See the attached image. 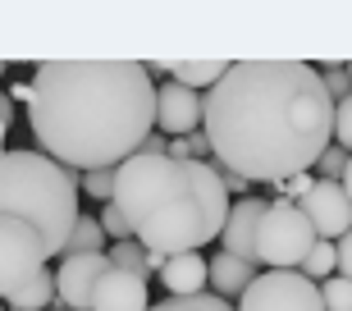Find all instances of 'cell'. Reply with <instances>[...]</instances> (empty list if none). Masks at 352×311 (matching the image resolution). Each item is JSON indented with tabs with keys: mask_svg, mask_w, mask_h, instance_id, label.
Listing matches in <instances>:
<instances>
[{
	"mask_svg": "<svg viewBox=\"0 0 352 311\" xmlns=\"http://www.w3.org/2000/svg\"><path fill=\"white\" fill-rule=\"evenodd\" d=\"M51 298H60V293H55V270L46 266V270H41L37 279H28L5 307L10 311H51Z\"/></svg>",
	"mask_w": 352,
	"mask_h": 311,
	"instance_id": "16",
	"label": "cell"
},
{
	"mask_svg": "<svg viewBox=\"0 0 352 311\" xmlns=\"http://www.w3.org/2000/svg\"><path fill=\"white\" fill-rule=\"evenodd\" d=\"M238 311H325V298L302 270H265L238 298Z\"/></svg>",
	"mask_w": 352,
	"mask_h": 311,
	"instance_id": "7",
	"label": "cell"
},
{
	"mask_svg": "<svg viewBox=\"0 0 352 311\" xmlns=\"http://www.w3.org/2000/svg\"><path fill=\"white\" fill-rule=\"evenodd\" d=\"M316 179H320V174H293V179L288 183H279V188H284V197L288 202H298V197H307L316 188Z\"/></svg>",
	"mask_w": 352,
	"mask_h": 311,
	"instance_id": "26",
	"label": "cell"
},
{
	"mask_svg": "<svg viewBox=\"0 0 352 311\" xmlns=\"http://www.w3.org/2000/svg\"><path fill=\"white\" fill-rule=\"evenodd\" d=\"M96 220H101L105 238H115V243H129V238H133V224H129V215H124V211H119L115 202H110V206H101V215H96Z\"/></svg>",
	"mask_w": 352,
	"mask_h": 311,
	"instance_id": "21",
	"label": "cell"
},
{
	"mask_svg": "<svg viewBox=\"0 0 352 311\" xmlns=\"http://www.w3.org/2000/svg\"><path fill=\"white\" fill-rule=\"evenodd\" d=\"M343 188H348V197H352V156H348V174H343Z\"/></svg>",
	"mask_w": 352,
	"mask_h": 311,
	"instance_id": "29",
	"label": "cell"
},
{
	"mask_svg": "<svg viewBox=\"0 0 352 311\" xmlns=\"http://www.w3.org/2000/svg\"><path fill=\"white\" fill-rule=\"evenodd\" d=\"M307 211V220H311L316 238H325V243H339L343 233L352 229V197L343 183L334 179H316V188L298 202Z\"/></svg>",
	"mask_w": 352,
	"mask_h": 311,
	"instance_id": "8",
	"label": "cell"
},
{
	"mask_svg": "<svg viewBox=\"0 0 352 311\" xmlns=\"http://www.w3.org/2000/svg\"><path fill=\"white\" fill-rule=\"evenodd\" d=\"M51 311H55V307H51ZM60 311H65V307H60Z\"/></svg>",
	"mask_w": 352,
	"mask_h": 311,
	"instance_id": "34",
	"label": "cell"
},
{
	"mask_svg": "<svg viewBox=\"0 0 352 311\" xmlns=\"http://www.w3.org/2000/svg\"><path fill=\"white\" fill-rule=\"evenodd\" d=\"M110 270V257H60L55 266V293L65 302V311H91V293L96 279Z\"/></svg>",
	"mask_w": 352,
	"mask_h": 311,
	"instance_id": "9",
	"label": "cell"
},
{
	"mask_svg": "<svg viewBox=\"0 0 352 311\" xmlns=\"http://www.w3.org/2000/svg\"><path fill=\"white\" fill-rule=\"evenodd\" d=\"M224 188L238 193V197H248V179H243V174H224Z\"/></svg>",
	"mask_w": 352,
	"mask_h": 311,
	"instance_id": "28",
	"label": "cell"
},
{
	"mask_svg": "<svg viewBox=\"0 0 352 311\" xmlns=\"http://www.w3.org/2000/svg\"><path fill=\"white\" fill-rule=\"evenodd\" d=\"M91 311H151L146 298V275L129 270V266H115L96 279V293H91Z\"/></svg>",
	"mask_w": 352,
	"mask_h": 311,
	"instance_id": "10",
	"label": "cell"
},
{
	"mask_svg": "<svg viewBox=\"0 0 352 311\" xmlns=\"http://www.w3.org/2000/svg\"><path fill=\"white\" fill-rule=\"evenodd\" d=\"M160 284L170 298H197V293H210V261L201 252H183L170 257L160 266Z\"/></svg>",
	"mask_w": 352,
	"mask_h": 311,
	"instance_id": "13",
	"label": "cell"
},
{
	"mask_svg": "<svg viewBox=\"0 0 352 311\" xmlns=\"http://www.w3.org/2000/svg\"><path fill=\"white\" fill-rule=\"evenodd\" d=\"M46 266H51V252L41 243V233L19 215H0V302H10Z\"/></svg>",
	"mask_w": 352,
	"mask_h": 311,
	"instance_id": "6",
	"label": "cell"
},
{
	"mask_svg": "<svg viewBox=\"0 0 352 311\" xmlns=\"http://www.w3.org/2000/svg\"><path fill=\"white\" fill-rule=\"evenodd\" d=\"M348 78H352V65H348Z\"/></svg>",
	"mask_w": 352,
	"mask_h": 311,
	"instance_id": "31",
	"label": "cell"
},
{
	"mask_svg": "<svg viewBox=\"0 0 352 311\" xmlns=\"http://www.w3.org/2000/svg\"><path fill=\"white\" fill-rule=\"evenodd\" d=\"M265 206H270V202H261V197H238V202H234L229 220H224V233H220V243H224L229 257L256 266V229H261Z\"/></svg>",
	"mask_w": 352,
	"mask_h": 311,
	"instance_id": "12",
	"label": "cell"
},
{
	"mask_svg": "<svg viewBox=\"0 0 352 311\" xmlns=\"http://www.w3.org/2000/svg\"><path fill=\"white\" fill-rule=\"evenodd\" d=\"M252 261H238V257H229V252H220V257H210V288H215V298H224V302H234V298H243L252 288Z\"/></svg>",
	"mask_w": 352,
	"mask_h": 311,
	"instance_id": "14",
	"label": "cell"
},
{
	"mask_svg": "<svg viewBox=\"0 0 352 311\" xmlns=\"http://www.w3.org/2000/svg\"><path fill=\"white\" fill-rule=\"evenodd\" d=\"M101 252H110V247H105V229H101V220L82 215L78 229H74V238H69V252H65V257H101Z\"/></svg>",
	"mask_w": 352,
	"mask_h": 311,
	"instance_id": "17",
	"label": "cell"
},
{
	"mask_svg": "<svg viewBox=\"0 0 352 311\" xmlns=\"http://www.w3.org/2000/svg\"><path fill=\"white\" fill-rule=\"evenodd\" d=\"M110 202L129 215L133 238L142 243L151 270H160L170 257L215 243L234 211L220 169H210L206 160H174L151 151L129 156L115 169Z\"/></svg>",
	"mask_w": 352,
	"mask_h": 311,
	"instance_id": "3",
	"label": "cell"
},
{
	"mask_svg": "<svg viewBox=\"0 0 352 311\" xmlns=\"http://www.w3.org/2000/svg\"><path fill=\"white\" fill-rule=\"evenodd\" d=\"M224 74H229V60H179V65H170V78H174V83H183L188 92L220 87Z\"/></svg>",
	"mask_w": 352,
	"mask_h": 311,
	"instance_id": "15",
	"label": "cell"
},
{
	"mask_svg": "<svg viewBox=\"0 0 352 311\" xmlns=\"http://www.w3.org/2000/svg\"><path fill=\"white\" fill-rule=\"evenodd\" d=\"M0 78H5V69H0Z\"/></svg>",
	"mask_w": 352,
	"mask_h": 311,
	"instance_id": "32",
	"label": "cell"
},
{
	"mask_svg": "<svg viewBox=\"0 0 352 311\" xmlns=\"http://www.w3.org/2000/svg\"><path fill=\"white\" fill-rule=\"evenodd\" d=\"M320 298H325V311H352V279L329 275L325 284H320Z\"/></svg>",
	"mask_w": 352,
	"mask_h": 311,
	"instance_id": "20",
	"label": "cell"
},
{
	"mask_svg": "<svg viewBox=\"0 0 352 311\" xmlns=\"http://www.w3.org/2000/svg\"><path fill=\"white\" fill-rule=\"evenodd\" d=\"M334 270H339V247L325 243V238H316V247L307 252V261H302V275H307V279H316V284H325Z\"/></svg>",
	"mask_w": 352,
	"mask_h": 311,
	"instance_id": "18",
	"label": "cell"
},
{
	"mask_svg": "<svg viewBox=\"0 0 352 311\" xmlns=\"http://www.w3.org/2000/svg\"><path fill=\"white\" fill-rule=\"evenodd\" d=\"M156 96L138 60H46L32 69L28 129L65 169H119L151 142Z\"/></svg>",
	"mask_w": 352,
	"mask_h": 311,
	"instance_id": "2",
	"label": "cell"
},
{
	"mask_svg": "<svg viewBox=\"0 0 352 311\" xmlns=\"http://www.w3.org/2000/svg\"><path fill=\"white\" fill-rule=\"evenodd\" d=\"M151 311H234V302L215 298V293H197V298H160Z\"/></svg>",
	"mask_w": 352,
	"mask_h": 311,
	"instance_id": "19",
	"label": "cell"
},
{
	"mask_svg": "<svg viewBox=\"0 0 352 311\" xmlns=\"http://www.w3.org/2000/svg\"><path fill=\"white\" fill-rule=\"evenodd\" d=\"M0 215H19L41 233L51 257H65L78 229V179L74 169L46 151H5L0 156Z\"/></svg>",
	"mask_w": 352,
	"mask_h": 311,
	"instance_id": "4",
	"label": "cell"
},
{
	"mask_svg": "<svg viewBox=\"0 0 352 311\" xmlns=\"http://www.w3.org/2000/svg\"><path fill=\"white\" fill-rule=\"evenodd\" d=\"M82 188H87V197H101L105 206H110V197H115V169H91V174H82Z\"/></svg>",
	"mask_w": 352,
	"mask_h": 311,
	"instance_id": "23",
	"label": "cell"
},
{
	"mask_svg": "<svg viewBox=\"0 0 352 311\" xmlns=\"http://www.w3.org/2000/svg\"><path fill=\"white\" fill-rule=\"evenodd\" d=\"M334 96L307 60H238L206 92L210 156L248 183H288L334 147Z\"/></svg>",
	"mask_w": 352,
	"mask_h": 311,
	"instance_id": "1",
	"label": "cell"
},
{
	"mask_svg": "<svg viewBox=\"0 0 352 311\" xmlns=\"http://www.w3.org/2000/svg\"><path fill=\"white\" fill-rule=\"evenodd\" d=\"M334 147L352 156V96H343L339 110H334Z\"/></svg>",
	"mask_w": 352,
	"mask_h": 311,
	"instance_id": "22",
	"label": "cell"
},
{
	"mask_svg": "<svg viewBox=\"0 0 352 311\" xmlns=\"http://www.w3.org/2000/svg\"><path fill=\"white\" fill-rule=\"evenodd\" d=\"M0 311H10V307H0Z\"/></svg>",
	"mask_w": 352,
	"mask_h": 311,
	"instance_id": "33",
	"label": "cell"
},
{
	"mask_svg": "<svg viewBox=\"0 0 352 311\" xmlns=\"http://www.w3.org/2000/svg\"><path fill=\"white\" fill-rule=\"evenodd\" d=\"M334 247H339V275H343V279H352V229L343 233Z\"/></svg>",
	"mask_w": 352,
	"mask_h": 311,
	"instance_id": "27",
	"label": "cell"
},
{
	"mask_svg": "<svg viewBox=\"0 0 352 311\" xmlns=\"http://www.w3.org/2000/svg\"><path fill=\"white\" fill-rule=\"evenodd\" d=\"M325 92L334 96V105H339L343 96H352V78H348V69H339V65L325 69Z\"/></svg>",
	"mask_w": 352,
	"mask_h": 311,
	"instance_id": "25",
	"label": "cell"
},
{
	"mask_svg": "<svg viewBox=\"0 0 352 311\" xmlns=\"http://www.w3.org/2000/svg\"><path fill=\"white\" fill-rule=\"evenodd\" d=\"M0 156H5V115H0Z\"/></svg>",
	"mask_w": 352,
	"mask_h": 311,
	"instance_id": "30",
	"label": "cell"
},
{
	"mask_svg": "<svg viewBox=\"0 0 352 311\" xmlns=\"http://www.w3.org/2000/svg\"><path fill=\"white\" fill-rule=\"evenodd\" d=\"M156 124L160 133L183 138V133H197V124H206V96L201 92H188L183 83H165L156 96Z\"/></svg>",
	"mask_w": 352,
	"mask_h": 311,
	"instance_id": "11",
	"label": "cell"
},
{
	"mask_svg": "<svg viewBox=\"0 0 352 311\" xmlns=\"http://www.w3.org/2000/svg\"><path fill=\"white\" fill-rule=\"evenodd\" d=\"M311 247L316 229L307 211L288 197H274L261 215V229H256V261H265V270H302Z\"/></svg>",
	"mask_w": 352,
	"mask_h": 311,
	"instance_id": "5",
	"label": "cell"
},
{
	"mask_svg": "<svg viewBox=\"0 0 352 311\" xmlns=\"http://www.w3.org/2000/svg\"><path fill=\"white\" fill-rule=\"evenodd\" d=\"M320 169H325L320 179H334V183H343V174H348V151H343V147H329V151L320 156Z\"/></svg>",
	"mask_w": 352,
	"mask_h": 311,
	"instance_id": "24",
	"label": "cell"
}]
</instances>
